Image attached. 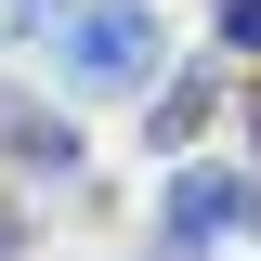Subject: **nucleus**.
Segmentation results:
<instances>
[{"label": "nucleus", "instance_id": "nucleus-2", "mask_svg": "<svg viewBox=\"0 0 261 261\" xmlns=\"http://www.w3.org/2000/svg\"><path fill=\"white\" fill-rule=\"evenodd\" d=\"M222 235H261V183L248 170H183L170 183V248H222Z\"/></svg>", "mask_w": 261, "mask_h": 261}, {"label": "nucleus", "instance_id": "nucleus-5", "mask_svg": "<svg viewBox=\"0 0 261 261\" xmlns=\"http://www.w3.org/2000/svg\"><path fill=\"white\" fill-rule=\"evenodd\" d=\"M209 27H222V65L248 79V65H261V0H209Z\"/></svg>", "mask_w": 261, "mask_h": 261}, {"label": "nucleus", "instance_id": "nucleus-7", "mask_svg": "<svg viewBox=\"0 0 261 261\" xmlns=\"http://www.w3.org/2000/svg\"><path fill=\"white\" fill-rule=\"evenodd\" d=\"M13 248H27V222H13V196H0V261H13Z\"/></svg>", "mask_w": 261, "mask_h": 261}, {"label": "nucleus", "instance_id": "nucleus-3", "mask_svg": "<svg viewBox=\"0 0 261 261\" xmlns=\"http://www.w3.org/2000/svg\"><path fill=\"white\" fill-rule=\"evenodd\" d=\"M0 170H13V183H79V130L65 118H39V105H0Z\"/></svg>", "mask_w": 261, "mask_h": 261}, {"label": "nucleus", "instance_id": "nucleus-6", "mask_svg": "<svg viewBox=\"0 0 261 261\" xmlns=\"http://www.w3.org/2000/svg\"><path fill=\"white\" fill-rule=\"evenodd\" d=\"M235 144H248V183H261V65H248V92H235Z\"/></svg>", "mask_w": 261, "mask_h": 261}, {"label": "nucleus", "instance_id": "nucleus-1", "mask_svg": "<svg viewBox=\"0 0 261 261\" xmlns=\"http://www.w3.org/2000/svg\"><path fill=\"white\" fill-rule=\"evenodd\" d=\"M27 39H53L65 92H157V0H27Z\"/></svg>", "mask_w": 261, "mask_h": 261}, {"label": "nucleus", "instance_id": "nucleus-4", "mask_svg": "<svg viewBox=\"0 0 261 261\" xmlns=\"http://www.w3.org/2000/svg\"><path fill=\"white\" fill-rule=\"evenodd\" d=\"M209 105H222V65H183V79H157V92H144V144H157V157H183L196 130H209Z\"/></svg>", "mask_w": 261, "mask_h": 261}]
</instances>
